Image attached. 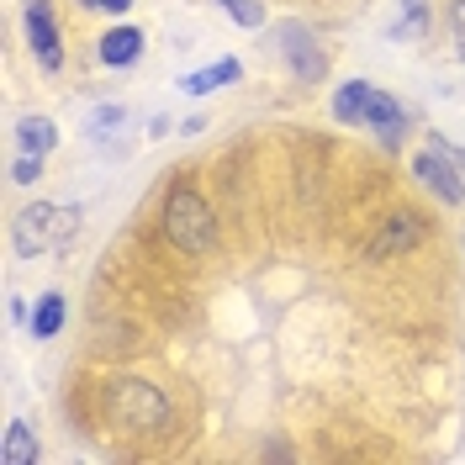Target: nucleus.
<instances>
[{
	"label": "nucleus",
	"instance_id": "f257e3e1",
	"mask_svg": "<svg viewBox=\"0 0 465 465\" xmlns=\"http://www.w3.org/2000/svg\"><path fill=\"white\" fill-rule=\"evenodd\" d=\"M101 407H106L112 429H122V434L148 439V434H164V429H170V402H164V391L148 386V381H138V376H116L112 386H106Z\"/></svg>",
	"mask_w": 465,
	"mask_h": 465
},
{
	"label": "nucleus",
	"instance_id": "f03ea898",
	"mask_svg": "<svg viewBox=\"0 0 465 465\" xmlns=\"http://www.w3.org/2000/svg\"><path fill=\"white\" fill-rule=\"evenodd\" d=\"M164 238H170L180 254H206V243H212V206L185 180L164 196Z\"/></svg>",
	"mask_w": 465,
	"mask_h": 465
},
{
	"label": "nucleus",
	"instance_id": "7ed1b4c3",
	"mask_svg": "<svg viewBox=\"0 0 465 465\" xmlns=\"http://www.w3.org/2000/svg\"><path fill=\"white\" fill-rule=\"evenodd\" d=\"M74 228H80V206L32 202L27 212H16V249H22V254L58 249V243H69V232H74Z\"/></svg>",
	"mask_w": 465,
	"mask_h": 465
},
{
	"label": "nucleus",
	"instance_id": "20e7f679",
	"mask_svg": "<svg viewBox=\"0 0 465 465\" xmlns=\"http://www.w3.org/2000/svg\"><path fill=\"white\" fill-rule=\"evenodd\" d=\"M412 174L434 191L439 202H450V206L465 202V174H460V164H455V153H450V143H444V138H439L429 153H418V159H412Z\"/></svg>",
	"mask_w": 465,
	"mask_h": 465
},
{
	"label": "nucleus",
	"instance_id": "39448f33",
	"mask_svg": "<svg viewBox=\"0 0 465 465\" xmlns=\"http://www.w3.org/2000/svg\"><path fill=\"white\" fill-rule=\"evenodd\" d=\"M418 238H423V217H418V212H391V217H386V228L365 243V260H391V254H407Z\"/></svg>",
	"mask_w": 465,
	"mask_h": 465
},
{
	"label": "nucleus",
	"instance_id": "423d86ee",
	"mask_svg": "<svg viewBox=\"0 0 465 465\" xmlns=\"http://www.w3.org/2000/svg\"><path fill=\"white\" fill-rule=\"evenodd\" d=\"M27 43H32V54H37L43 69H58V64H64V43H58L48 0H27Z\"/></svg>",
	"mask_w": 465,
	"mask_h": 465
},
{
	"label": "nucleus",
	"instance_id": "0eeeda50",
	"mask_svg": "<svg viewBox=\"0 0 465 465\" xmlns=\"http://www.w3.org/2000/svg\"><path fill=\"white\" fill-rule=\"evenodd\" d=\"M365 122H371V127H376L381 138H386V143H397V133H402V106H397V101H391V95H386V90H376L371 85V101H365Z\"/></svg>",
	"mask_w": 465,
	"mask_h": 465
},
{
	"label": "nucleus",
	"instance_id": "6e6552de",
	"mask_svg": "<svg viewBox=\"0 0 465 465\" xmlns=\"http://www.w3.org/2000/svg\"><path fill=\"white\" fill-rule=\"evenodd\" d=\"M143 54V32L138 27H116L101 37V64H112V69H127V64H138Z\"/></svg>",
	"mask_w": 465,
	"mask_h": 465
},
{
	"label": "nucleus",
	"instance_id": "1a4fd4ad",
	"mask_svg": "<svg viewBox=\"0 0 465 465\" xmlns=\"http://www.w3.org/2000/svg\"><path fill=\"white\" fill-rule=\"evenodd\" d=\"M37 460V439H32V429L16 418L11 429H5V444H0V465H32Z\"/></svg>",
	"mask_w": 465,
	"mask_h": 465
},
{
	"label": "nucleus",
	"instance_id": "9d476101",
	"mask_svg": "<svg viewBox=\"0 0 465 465\" xmlns=\"http://www.w3.org/2000/svg\"><path fill=\"white\" fill-rule=\"evenodd\" d=\"M365 101H371V80H349L333 90V116L339 122H365Z\"/></svg>",
	"mask_w": 465,
	"mask_h": 465
},
{
	"label": "nucleus",
	"instance_id": "9b49d317",
	"mask_svg": "<svg viewBox=\"0 0 465 465\" xmlns=\"http://www.w3.org/2000/svg\"><path fill=\"white\" fill-rule=\"evenodd\" d=\"M16 138H22L27 153H48V148L58 143V127L48 116H22V122H16Z\"/></svg>",
	"mask_w": 465,
	"mask_h": 465
},
{
	"label": "nucleus",
	"instance_id": "f8f14e48",
	"mask_svg": "<svg viewBox=\"0 0 465 465\" xmlns=\"http://www.w3.org/2000/svg\"><path fill=\"white\" fill-rule=\"evenodd\" d=\"M232 80H238V64H232V58H223V64H212V69H202V74H185V80H180V90H185V95H206V90L232 85Z\"/></svg>",
	"mask_w": 465,
	"mask_h": 465
},
{
	"label": "nucleus",
	"instance_id": "ddd939ff",
	"mask_svg": "<svg viewBox=\"0 0 465 465\" xmlns=\"http://www.w3.org/2000/svg\"><path fill=\"white\" fill-rule=\"evenodd\" d=\"M58 328H64V296L48 291V296L37 302V312H32V333H37V339H54Z\"/></svg>",
	"mask_w": 465,
	"mask_h": 465
},
{
	"label": "nucleus",
	"instance_id": "4468645a",
	"mask_svg": "<svg viewBox=\"0 0 465 465\" xmlns=\"http://www.w3.org/2000/svg\"><path fill=\"white\" fill-rule=\"evenodd\" d=\"M286 37L296 43V48H291V58H296V74H302V80H322V54L307 43V32H286Z\"/></svg>",
	"mask_w": 465,
	"mask_h": 465
},
{
	"label": "nucleus",
	"instance_id": "2eb2a0df",
	"mask_svg": "<svg viewBox=\"0 0 465 465\" xmlns=\"http://www.w3.org/2000/svg\"><path fill=\"white\" fill-rule=\"evenodd\" d=\"M228 5V16L238 22V27H264V5L260 0H223Z\"/></svg>",
	"mask_w": 465,
	"mask_h": 465
},
{
	"label": "nucleus",
	"instance_id": "dca6fc26",
	"mask_svg": "<svg viewBox=\"0 0 465 465\" xmlns=\"http://www.w3.org/2000/svg\"><path fill=\"white\" fill-rule=\"evenodd\" d=\"M37 174H43V153H27V159L11 164V180H16V185H32Z\"/></svg>",
	"mask_w": 465,
	"mask_h": 465
},
{
	"label": "nucleus",
	"instance_id": "f3484780",
	"mask_svg": "<svg viewBox=\"0 0 465 465\" xmlns=\"http://www.w3.org/2000/svg\"><path fill=\"white\" fill-rule=\"evenodd\" d=\"M450 32H455V54L465 58V0H455V5H450Z\"/></svg>",
	"mask_w": 465,
	"mask_h": 465
},
{
	"label": "nucleus",
	"instance_id": "a211bd4d",
	"mask_svg": "<svg viewBox=\"0 0 465 465\" xmlns=\"http://www.w3.org/2000/svg\"><path fill=\"white\" fill-rule=\"evenodd\" d=\"M127 5H133V0H101V11H112V16H122Z\"/></svg>",
	"mask_w": 465,
	"mask_h": 465
},
{
	"label": "nucleus",
	"instance_id": "6ab92c4d",
	"mask_svg": "<svg viewBox=\"0 0 465 465\" xmlns=\"http://www.w3.org/2000/svg\"><path fill=\"white\" fill-rule=\"evenodd\" d=\"M85 5H95V11H101V0H85Z\"/></svg>",
	"mask_w": 465,
	"mask_h": 465
}]
</instances>
